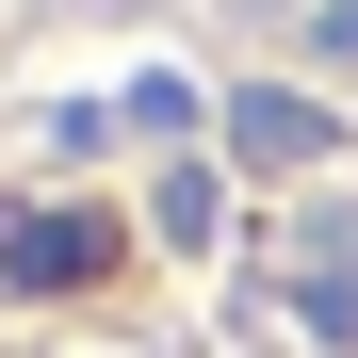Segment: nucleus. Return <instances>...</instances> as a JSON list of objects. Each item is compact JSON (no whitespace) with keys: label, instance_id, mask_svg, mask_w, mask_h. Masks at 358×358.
I'll use <instances>...</instances> for the list:
<instances>
[{"label":"nucleus","instance_id":"nucleus-1","mask_svg":"<svg viewBox=\"0 0 358 358\" xmlns=\"http://www.w3.org/2000/svg\"><path fill=\"white\" fill-rule=\"evenodd\" d=\"M228 147H245V163H326V114L261 82V98H228Z\"/></svg>","mask_w":358,"mask_h":358}]
</instances>
